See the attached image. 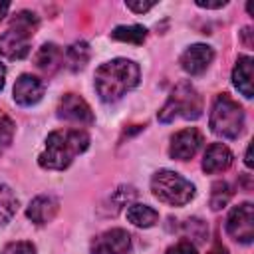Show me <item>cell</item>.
Masks as SVG:
<instances>
[{
	"label": "cell",
	"mask_w": 254,
	"mask_h": 254,
	"mask_svg": "<svg viewBox=\"0 0 254 254\" xmlns=\"http://www.w3.org/2000/svg\"><path fill=\"white\" fill-rule=\"evenodd\" d=\"M139 65L127 58H115L95 69V91L105 103L119 101L139 83Z\"/></svg>",
	"instance_id": "1"
},
{
	"label": "cell",
	"mask_w": 254,
	"mask_h": 254,
	"mask_svg": "<svg viewBox=\"0 0 254 254\" xmlns=\"http://www.w3.org/2000/svg\"><path fill=\"white\" fill-rule=\"evenodd\" d=\"M87 147L89 135L83 129H58L46 137V145L38 157V163L48 171H64Z\"/></svg>",
	"instance_id": "2"
},
{
	"label": "cell",
	"mask_w": 254,
	"mask_h": 254,
	"mask_svg": "<svg viewBox=\"0 0 254 254\" xmlns=\"http://www.w3.org/2000/svg\"><path fill=\"white\" fill-rule=\"evenodd\" d=\"M38 28V16L34 12H18L10 28L0 36V56L6 60H24L30 54V40Z\"/></svg>",
	"instance_id": "3"
},
{
	"label": "cell",
	"mask_w": 254,
	"mask_h": 254,
	"mask_svg": "<svg viewBox=\"0 0 254 254\" xmlns=\"http://www.w3.org/2000/svg\"><path fill=\"white\" fill-rule=\"evenodd\" d=\"M202 113V99L190 81H179L171 91L165 105L159 109V121L171 123L177 117L198 119Z\"/></svg>",
	"instance_id": "4"
},
{
	"label": "cell",
	"mask_w": 254,
	"mask_h": 254,
	"mask_svg": "<svg viewBox=\"0 0 254 254\" xmlns=\"http://www.w3.org/2000/svg\"><path fill=\"white\" fill-rule=\"evenodd\" d=\"M244 109L228 93L216 95L210 109V129L222 139H236L244 131Z\"/></svg>",
	"instance_id": "5"
},
{
	"label": "cell",
	"mask_w": 254,
	"mask_h": 254,
	"mask_svg": "<svg viewBox=\"0 0 254 254\" xmlns=\"http://www.w3.org/2000/svg\"><path fill=\"white\" fill-rule=\"evenodd\" d=\"M151 190L161 202L171 206H185L194 198V185L183 175L169 169H161L153 175Z\"/></svg>",
	"instance_id": "6"
},
{
	"label": "cell",
	"mask_w": 254,
	"mask_h": 254,
	"mask_svg": "<svg viewBox=\"0 0 254 254\" xmlns=\"http://www.w3.org/2000/svg\"><path fill=\"white\" fill-rule=\"evenodd\" d=\"M226 232L230 238L242 244L254 240V208L252 202H242L234 206L226 218Z\"/></svg>",
	"instance_id": "7"
},
{
	"label": "cell",
	"mask_w": 254,
	"mask_h": 254,
	"mask_svg": "<svg viewBox=\"0 0 254 254\" xmlns=\"http://www.w3.org/2000/svg\"><path fill=\"white\" fill-rule=\"evenodd\" d=\"M89 250L91 254H129L131 234L123 228H109L91 240Z\"/></svg>",
	"instance_id": "8"
},
{
	"label": "cell",
	"mask_w": 254,
	"mask_h": 254,
	"mask_svg": "<svg viewBox=\"0 0 254 254\" xmlns=\"http://www.w3.org/2000/svg\"><path fill=\"white\" fill-rule=\"evenodd\" d=\"M202 143H204L202 133L196 127L181 129V131H177L171 137L169 155L173 159H177V161H189V159H192L198 153V149L202 147Z\"/></svg>",
	"instance_id": "9"
},
{
	"label": "cell",
	"mask_w": 254,
	"mask_h": 254,
	"mask_svg": "<svg viewBox=\"0 0 254 254\" xmlns=\"http://www.w3.org/2000/svg\"><path fill=\"white\" fill-rule=\"evenodd\" d=\"M58 117L77 123V125H93L95 117L87 101L77 93H65L58 103Z\"/></svg>",
	"instance_id": "10"
},
{
	"label": "cell",
	"mask_w": 254,
	"mask_h": 254,
	"mask_svg": "<svg viewBox=\"0 0 254 254\" xmlns=\"http://www.w3.org/2000/svg\"><path fill=\"white\" fill-rule=\"evenodd\" d=\"M44 89H46V85H44V81H42L40 77H36V75H32V73H22V75L16 79L14 89H12L14 101H16L18 105H22V107L36 105V103L44 97Z\"/></svg>",
	"instance_id": "11"
},
{
	"label": "cell",
	"mask_w": 254,
	"mask_h": 254,
	"mask_svg": "<svg viewBox=\"0 0 254 254\" xmlns=\"http://www.w3.org/2000/svg\"><path fill=\"white\" fill-rule=\"evenodd\" d=\"M214 60V50L206 44H192L181 56V67L190 75H200Z\"/></svg>",
	"instance_id": "12"
},
{
	"label": "cell",
	"mask_w": 254,
	"mask_h": 254,
	"mask_svg": "<svg viewBox=\"0 0 254 254\" xmlns=\"http://www.w3.org/2000/svg\"><path fill=\"white\" fill-rule=\"evenodd\" d=\"M58 210H60V200L56 196H52V194H38L36 198L30 200V204L26 208V216L34 224L42 226V224L52 222L56 218Z\"/></svg>",
	"instance_id": "13"
},
{
	"label": "cell",
	"mask_w": 254,
	"mask_h": 254,
	"mask_svg": "<svg viewBox=\"0 0 254 254\" xmlns=\"http://www.w3.org/2000/svg\"><path fill=\"white\" fill-rule=\"evenodd\" d=\"M234 161V155L232 151L222 145V143H212L206 147L204 151V157H202V171L208 173V175H216V173H222L226 171Z\"/></svg>",
	"instance_id": "14"
},
{
	"label": "cell",
	"mask_w": 254,
	"mask_h": 254,
	"mask_svg": "<svg viewBox=\"0 0 254 254\" xmlns=\"http://www.w3.org/2000/svg\"><path fill=\"white\" fill-rule=\"evenodd\" d=\"M34 64H36L38 69H42L44 73L52 75V73H56V71L64 65V52H62L60 46H56V44H52V42H50V44H44V46L36 52Z\"/></svg>",
	"instance_id": "15"
},
{
	"label": "cell",
	"mask_w": 254,
	"mask_h": 254,
	"mask_svg": "<svg viewBox=\"0 0 254 254\" xmlns=\"http://www.w3.org/2000/svg\"><path fill=\"white\" fill-rule=\"evenodd\" d=\"M232 83L246 99H250L254 95V91H252V58L250 56H238L236 65L232 69Z\"/></svg>",
	"instance_id": "16"
},
{
	"label": "cell",
	"mask_w": 254,
	"mask_h": 254,
	"mask_svg": "<svg viewBox=\"0 0 254 254\" xmlns=\"http://www.w3.org/2000/svg\"><path fill=\"white\" fill-rule=\"evenodd\" d=\"M125 214H127V220H129L131 224L139 226V228H151V226H155L157 220H159V212H157L153 206H149V204H139V202L129 204L127 210H125Z\"/></svg>",
	"instance_id": "17"
},
{
	"label": "cell",
	"mask_w": 254,
	"mask_h": 254,
	"mask_svg": "<svg viewBox=\"0 0 254 254\" xmlns=\"http://www.w3.org/2000/svg\"><path fill=\"white\" fill-rule=\"evenodd\" d=\"M64 60L67 62V67H69L71 71L83 69L85 64L89 62V46H87V42H83V40L73 42V44L65 50Z\"/></svg>",
	"instance_id": "18"
},
{
	"label": "cell",
	"mask_w": 254,
	"mask_h": 254,
	"mask_svg": "<svg viewBox=\"0 0 254 254\" xmlns=\"http://www.w3.org/2000/svg\"><path fill=\"white\" fill-rule=\"evenodd\" d=\"M16 210H18V198L14 190L8 185L0 183V226L8 224L14 218Z\"/></svg>",
	"instance_id": "19"
},
{
	"label": "cell",
	"mask_w": 254,
	"mask_h": 254,
	"mask_svg": "<svg viewBox=\"0 0 254 254\" xmlns=\"http://www.w3.org/2000/svg\"><path fill=\"white\" fill-rule=\"evenodd\" d=\"M111 38L113 40H119V42H129V44H143L145 38H147V30L139 24H133V26H117L113 32H111Z\"/></svg>",
	"instance_id": "20"
},
{
	"label": "cell",
	"mask_w": 254,
	"mask_h": 254,
	"mask_svg": "<svg viewBox=\"0 0 254 254\" xmlns=\"http://www.w3.org/2000/svg\"><path fill=\"white\" fill-rule=\"evenodd\" d=\"M232 198V187L226 181H216L210 189V208L212 210H220L222 206L228 204V200Z\"/></svg>",
	"instance_id": "21"
},
{
	"label": "cell",
	"mask_w": 254,
	"mask_h": 254,
	"mask_svg": "<svg viewBox=\"0 0 254 254\" xmlns=\"http://www.w3.org/2000/svg\"><path fill=\"white\" fill-rule=\"evenodd\" d=\"M183 234L187 236V240H194V242H204V238L208 236V226L204 220L200 218H187L183 222ZM192 242V244H194Z\"/></svg>",
	"instance_id": "22"
},
{
	"label": "cell",
	"mask_w": 254,
	"mask_h": 254,
	"mask_svg": "<svg viewBox=\"0 0 254 254\" xmlns=\"http://www.w3.org/2000/svg\"><path fill=\"white\" fill-rule=\"evenodd\" d=\"M14 131H16L14 121L6 113H0V153L10 147V143L14 139Z\"/></svg>",
	"instance_id": "23"
},
{
	"label": "cell",
	"mask_w": 254,
	"mask_h": 254,
	"mask_svg": "<svg viewBox=\"0 0 254 254\" xmlns=\"http://www.w3.org/2000/svg\"><path fill=\"white\" fill-rule=\"evenodd\" d=\"M2 254H36V246L28 240H16V242H8L2 248Z\"/></svg>",
	"instance_id": "24"
},
{
	"label": "cell",
	"mask_w": 254,
	"mask_h": 254,
	"mask_svg": "<svg viewBox=\"0 0 254 254\" xmlns=\"http://www.w3.org/2000/svg\"><path fill=\"white\" fill-rule=\"evenodd\" d=\"M165 254H198V252H196V246L190 240H179Z\"/></svg>",
	"instance_id": "25"
},
{
	"label": "cell",
	"mask_w": 254,
	"mask_h": 254,
	"mask_svg": "<svg viewBox=\"0 0 254 254\" xmlns=\"http://www.w3.org/2000/svg\"><path fill=\"white\" fill-rule=\"evenodd\" d=\"M155 4H157V2H135V0H127V2H125V6H127L129 10H133V12H137V14H143V12L151 10Z\"/></svg>",
	"instance_id": "26"
},
{
	"label": "cell",
	"mask_w": 254,
	"mask_h": 254,
	"mask_svg": "<svg viewBox=\"0 0 254 254\" xmlns=\"http://www.w3.org/2000/svg\"><path fill=\"white\" fill-rule=\"evenodd\" d=\"M196 6H200V8H222V6H226V2L224 0H220V2H196Z\"/></svg>",
	"instance_id": "27"
},
{
	"label": "cell",
	"mask_w": 254,
	"mask_h": 254,
	"mask_svg": "<svg viewBox=\"0 0 254 254\" xmlns=\"http://www.w3.org/2000/svg\"><path fill=\"white\" fill-rule=\"evenodd\" d=\"M208 254H228V250H226V246H222L220 242H216Z\"/></svg>",
	"instance_id": "28"
},
{
	"label": "cell",
	"mask_w": 254,
	"mask_h": 254,
	"mask_svg": "<svg viewBox=\"0 0 254 254\" xmlns=\"http://www.w3.org/2000/svg\"><path fill=\"white\" fill-rule=\"evenodd\" d=\"M8 8H10V2H6V0H0V20L6 16Z\"/></svg>",
	"instance_id": "29"
},
{
	"label": "cell",
	"mask_w": 254,
	"mask_h": 254,
	"mask_svg": "<svg viewBox=\"0 0 254 254\" xmlns=\"http://www.w3.org/2000/svg\"><path fill=\"white\" fill-rule=\"evenodd\" d=\"M4 81H6V67H4V64H0V91L4 87Z\"/></svg>",
	"instance_id": "30"
},
{
	"label": "cell",
	"mask_w": 254,
	"mask_h": 254,
	"mask_svg": "<svg viewBox=\"0 0 254 254\" xmlns=\"http://www.w3.org/2000/svg\"><path fill=\"white\" fill-rule=\"evenodd\" d=\"M242 36H244V40H246V46L250 48V46H252V42H250V38H248V36H250V28H244V30H242Z\"/></svg>",
	"instance_id": "31"
},
{
	"label": "cell",
	"mask_w": 254,
	"mask_h": 254,
	"mask_svg": "<svg viewBox=\"0 0 254 254\" xmlns=\"http://www.w3.org/2000/svg\"><path fill=\"white\" fill-rule=\"evenodd\" d=\"M250 149H252V147L248 145V147H246V159H244V163H246V167H252V157H250Z\"/></svg>",
	"instance_id": "32"
}]
</instances>
